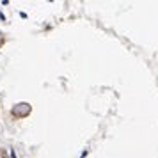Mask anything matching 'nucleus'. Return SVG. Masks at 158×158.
I'll list each match as a JSON object with an SVG mask.
<instances>
[{
  "label": "nucleus",
  "instance_id": "1",
  "mask_svg": "<svg viewBox=\"0 0 158 158\" xmlns=\"http://www.w3.org/2000/svg\"><path fill=\"white\" fill-rule=\"evenodd\" d=\"M30 105L29 103H18V105H15V108H13V115H16V117H25V115L30 114Z\"/></svg>",
  "mask_w": 158,
  "mask_h": 158
},
{
  "label": "nucleus",
  "instance_id": "2",
  "mask_svg": "<svg viewBox=\"0 0 158 158\" xmlns=\"http://www.w3.org/2000/svg\"><path fill=\"white\" fill-rule=\"evenodd\" d=\"M0 41H2V34H0Z\"/></svg>",
  "mask_w": 158,
  "mask_h": 158
}]
</instances>
